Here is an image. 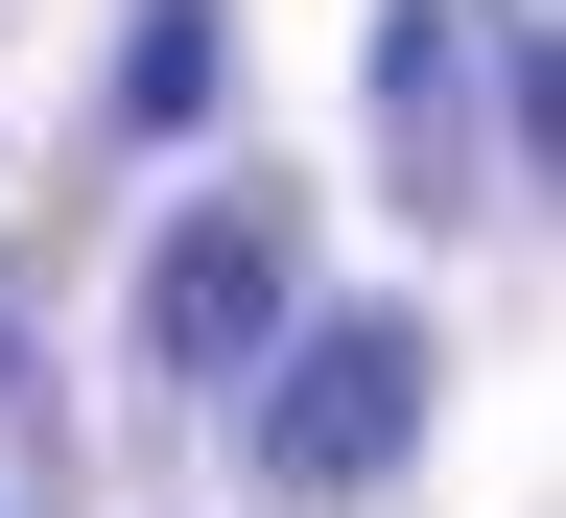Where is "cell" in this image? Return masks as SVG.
I'll return each instance as SVG.
<instances>
[{
  "label": "cell",
  "mask_w": 566,
  "mask_h": 518,
  "mask_svg": "<svg viewBox=\"0 0 566 518\" xmlns=\"http://www.w3.org/2000/svg\"><path fill=\"white\" fill-rule=\"evenodd\" d=\"M378 95H401V189H472V95H449V24H401V47H378Z\"/></svg>",
  "instance_id": "4"
},
{
  "label": "cell",
  "mask_w": 566,
  "mask_h": 518,
  "mask_svg": "<svg viewBox=\"0 0 566 518\" xmlns=\"http://www.w3.org/2000/svg\"><path fill=\"white\" fill-rule=\"evenodd\" d=\"M424 401H449V353H424L401 307H283L260 330V472L283 495H401Z\"/></svg>",
  "instance_id": "1"
},
{
  "label": "cell",
  "mask_w": 566,
  "mask_h": 518,
  "mask_svg": "<svg viewBox=\"0 0 566 518\" xmlns=\"http://www.w3.org/2000/svg\"><path fill=\"white\" fill-rule=\"evenodd\" d=\"M283 307H307V189H189L142 236V353L166 378H260Z\"/></svg>",
  "instance_id": "2"
},
{
  "label": "cell",
  "mask_w": 566,
  "mask_h": 518,
  "mask_svg": "<svg viewBox=\"0 0 566 518\" xmlns=\"http://www.w3.org/2000/svg\"><path fill=\"white\" fill-rule=\"evenodd\" d=\"M118 118H142V141L212 118V0H142V24H118Z\"/></svg>",
  "instance_id": "3"
}]
</instances>
